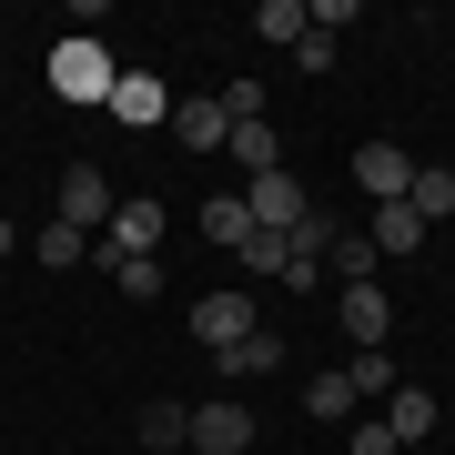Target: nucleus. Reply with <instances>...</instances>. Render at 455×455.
<instances>
[{"instance_id": "obj_1", "label": "nucleus", "mask_w": 455, "mask_h": 455, "mask_svg": "<svg viewBox=\"0 0 455 455\" xmlns=\"http://www.w3.org/2000/svg\"><path fill=\"white\" fill-rule=\"evenodd\" d=\"M51 92L82 101V112H101V101H112V51H101L92 31H71L61 51H51Z\"/></svg>"}, {"instance_id": "obj_2", "label": "nucleus", "mask_w": 455, "mask_h": 455, "mask_svg": "<svg viewBox=\"0 0 455 455\" xmlns=\"http://www.w3.org/2000/svg\"><path fill=\"white\" fill-rule=\"evenodd\" d=\"M243 334H253V293H233V283L193 293V344H212V355H233Z\"/></svg>"}, {"instance_id": "obj_3", "label": "nucleus", "mask_w": 455, "mask_h": 455, "mask_svg": "<svg viewBox=\"0 0 455 455\" xmlns=\"http://www.w3.org/2000/svg\"><path fill=\"white\" fill-rule=\"evenodd\" d=\"M112 203H122V193H112V182H101L92 163H71V172H61V223L82 233V243H101V223H112Z\"/></svg>"}, {"instance_id": "obj_4", "label": "nucleus", "mask_w": 455, "mask_h": 455, "mask_svg": "<svg viewBox=\"0 0 455 455\" xmlns=\"http://www.w3.org/2000/svg\"><path fill=\"white\" fill-rule=\"evenodd\" d=\"M243 212H253V233H293V223L314 212V193H304L293 172H263V182H243Z\"/></svg>"}, {"instance_id": "obj_5", "label": "nucleus", "mask_w": 455, "mask_h": 455, "mask_svg": "<svg viewBox=\"0 0 455 455\" xmlns=\"http://www.w3.org/2000/svg\"><path fill=\"white\" fill-rule=\"evenodd\" d=\"M112 122H132V132H163L172 122V92L152 82V71H112V101H101Z\"/></svg>"}, {"instance_id": "obj_6", "label": "nucleus", "mask_w": 455, "mask_h": 455, "mask_svg": "<svg viewBox=\"0 0 455 455\" xmlns=\"http://www.w3.org/2000/svg\"><path fill=\"white\" fill-rule=\"evenodd\" d=\"M193 455H243L253 445V415L233 405V395H212V405H193V435H182Z\"/></svg>"}, {"instance_id": "obj_7", "label": "nucleus", "mask_w": 455, "mask_h": 455, "mask_svg": "<svg viewBox=\"0 0 455 455\" xmlns=\"http://www.w3.org/2000/svg\"><path fill=\"white\" fill-rule=\"evenodd\" d=\"M334 314H344V334H355L364 355L395 334V293H385V283H344V293H334Z\"/></svg>"}, {"instance_id": "obj_8", "label": "nucleus", "mask_w": 455, "mask_h": 455, "mask_svg": "<svg viewBox=\"0 0 455 455\" xmlns=\"http://www.w3.org/2000/svg\"><path fill=\"white\" fill-rule=\"evenodd\" d=\"M172 142H182V152H223V142H233V112H223V92H193V101H172Z\"/></svg>"}, {"instance_id": "obj_9", "label": "nucleus", "mask_w": 455, "mask_h": 455, "mask_svg": "<svg viewBox=\"0 0 455 455\" xmlns=\"http://www.w3.org/2000/svg\"><path fill=\"white\" fill-rule=\"evenodd\" d=\"M355 182H364L374 203H405V182H415L405 142H355Z\"/></svg>"}, {"instance_id": "obj_10", "label": "nucleus", "mask_w": 455, "mask_h": 455, "mask_svg": "<svg viewBox=\"0 0 455 455\" xmlns=\"http://www.w3.org/2000/svg\"><path fill=\"white\" fill-rule=\"evenodd\" d=\"M425 233H435V223H425V212L415 203H374V233H364V243H374V263H385V253H425Z\"/></svg>"}, {"instance_id": "obj_11", "label": "nucleus", "mask_w": 455, "mask_h": 455, "mask_svg": "<svg viewBox=\"0 0 455 455\" xmlns=\"http://www.w3.org/2000/svg\"><path fill=\"white\" fill-rule=\"evenodd\" d=\"M385 435L395 445H425V435H435V395H425V385H395L385 395Z\"/></svg>"}, {"instance_id": "obj_12", "label": "nucleus", "mask_w": 455, "mask_h": 455, "mask_svg": "<svg viewBox=\"0 0 455 455\" xmlns=\"http://www.w3.org/2000/svg\"><path fill=\"white\" fill-rule=\"evenodd\" d=\"M223 152H233V163H243V182L283 172V132H274V122H233V142H223Z\"/></svg>"}, {"instance_id": "obj_13", "label": "nucleus", "mask_w": 455, "mask_h": 455, "mask_svg": "<svg viewBox=\"0 0 455 455\" xmlns=\"http://www.w3.org/2000/svg\"><path fill=\"white\" fill-rule=\"evenodd\" d=\"M355 405H364V395H355V374H344V364L304 385V415H314V425H355Z\"/></svg>"}, {"instance_id": "obj_14", "label": "nucleus", "mask_w": 455, "mask_h": 455, "mask_svg": "<svg viewBox=\"0 0 455 455\" xmlns=\"http://www.w3.org/2000/svg\"><path fill=\"white\" fill-rule=\"evenodd\" d=\"M405 203L425 212V223H455V172H445V163H415V182H405Z\"/></svg>"}, {"instance_id": "obj_15", "label": "nucleus", "mask_w": 455, "mask_h": 455, "mask_svg": "<svg viewBox=\"0 0 455 455\" xmlns=\"http://www.w3.org/2000/svg\"><path fill=\"white\" fill-rule=\"evenodd\" d=\"M243 233H253V212H243V193H212V203H203V243L243 253Z\"/></svg>"}, {"instance_id": "obj_16", "label": "nucleus", "mask_w": 455, "mask_h": 455, "mask_svg": "<svg viewBox=\"0 0 455 455\" xmlns=\"http://www.w3.org/2000/svg\"><path fill=\"white\" fill-rule=\"evenodd\" d=\"M182 435H193V405H172V395L142 405V445H152V455H182Z\"/></svg>"}, {"instance_id": "obj_17", "label": "nucleus", "mask_w": 455, "mask_h": 455, "mask_svg": "<svg viewBox=\"0 0 455 455\" xmlns=\"http://www.w3.org/2000/svg\"><path fill=\"white\" fill-rule=\"evenodd\" d=\"M212 364H223V374H274V364H283V334H263V324H253L233 355H212Z\"/></svg>"}, {"instance_id": "obj_18", "label": "nucleus", "mask_w": 455, "mask_h": 455, "mask_svg": "<svg viewBox=\"0 0 455 455\" xmlns=\"http://www.w3.org/2000/svg\"><path fill=\"white\" fill-rule=\"evenodd\" d=\"M101 274H112L132 304H152V293H163V253H122V263H101Z\"/></svg>"}, {"instance_id": "obj_19", "label": "nucleus", "mask_w": 455, "mask_h": 455, "mask_svg": "<svg viewBox=\"0 0 455 455\" xmlns=\"http://www.w3.org/2000/svg\"><path fill=\"white\" fill-rule=\"evenodd\" d=\"M243 274H274V283H293V243H283V233H243Z\"/></svg>"}, {"instance_id": "obj_20", "label": "nucleus", "mask_w": 455, "mask_h": 455, "mask_svg": "<svg viewBox=\"0 0 455 455\" xmlns=\"http://www.w3.org/2000/svg\"><path fill=\"white\" fill-rule=\"evenodd\" d=\"M324 263H334L344 283H374V274H385V263H374V243H364V233H334V253H324Z\"/></svg>"}, {"instance_id": "obj_21", "label": "nucleus", "mask_w": 455, "mask_h": 455, "mask_svg": "<svg viewBox=\"0 0 455 455\" xmlns=\"http://www.w3.org/2000/svg\"><path fill=\"white\" fill-rule=\"evenodd\" d=\"M253 31H263V41H304V0H263Z\"/></svg>"}, {"instance_id": "obj_22", "label": "nucleus", "mask_w": 455, "mask_h": 455, "mask_svg": "<svg viewBox=\"0 0 455 455\" xmlns=\"http://www.w3.org/2000/svg\"><path fill=\"white\" fill-rule=\"evenodd\" d=\"M31 253H41V263H51V274H61V263H82V253H92V243H82V233H71V223H51V233H41V243H31Z\"/></svg>"}, {"instance_id": "obj_23", "label": "nucleus", "mask_w": 455, "mask_h": 455, "mask_svg": "<svg viewBox=\"0 0 455 455\" xmlns=\"http://www.w3.org/2000/svg\"><path fill=\"white\" fill-rule=\"evenodd\" d=\"M344 374H355V395H395V364H385V355H355Z\"/></svg>"}, {"instance_id": "obj_24", "label": "nucleus", "mask_w": 455, "mask_h": 455, "mask_svg": "<svg viewBox=\"0 0 455 455\" xmlns=\"http://www.w3.org/2000/svg\"><path fill=\"white\" fill-rule=\"evenodd\" d=\"M355 455H405V445H395V435H385V415H374V425H355Z\"/></svg>"}, {"instance_id": "obj_25", "label": "nucleus", "mask_w": 455, "mask_h": 455, "mask_svg": "<svg viewBox=\"0 0 455 455\" xmlns=\"http://www.w3.org/2000/svg\"><path fill=\"white\" fill-rule=\"evenodd\" d=\"M0 263H11V212H0Z\"/></svg>"}]
</instances>
